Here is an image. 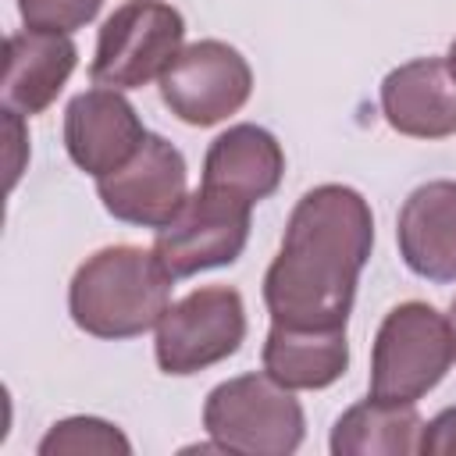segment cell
Segmentation results:
<instances>
[{
    "label": "cell",
    "instance_id": "obj_1",
    "mask_svg": "<svg viewBox=\"0 0 456 456\" xmlns=\"http://www.w3.org/2000/svg\"><path fill=\"white\" fill-rule=\"evenodd\" d=\"M374 246L367 200L338 182L310 189L289 214L281 249L264 274L274 324L346 328L356 281Z\"/></svg>",
    "mask_w": 456,
    "mask_h": 456
},
{
    "label": "cell",
    "instance_id": "obj_2",
    "mask_svg": "<svg viewBox=\"0 0 456 456\" xmlns=\"http://www.w3.org/2000/svg\"><path fill=\"white\" fill-rule=\"evenodd\" d=\"M175 278L153 249L107 246L86 256L68 285L71 321L96 338H135L171 306Z\"/></svg>",
    "mask_w": 456,
    "mask_h": 456
},
{
    "label": "cell",
    "instance_id": "obj_3",
    "mask_svg": "<svg viewBox=\"0 0 456 456\" xmlns=\"http://www.w3.org/2000/svg\"><path fill=\"white\" fill-rule=\"evenodd\" d=\"M203 428L214 449L249 456H289L299 449L306 420L292 388L264 374H239L210 388Z\"/></svg>",
    "mask_w": 456,
    "mask_h": 456
},
{
    "label": "cell",
    "instance_id": "obj_4",
    "mask_svg": "<svg viewBox=\"0 0 456 456\" xmlns=\"http://www.w3.org/2000/svg\"><path fill=\"white\" fill-rule=\"evenodd\" d=\"M449 321L420 303H399L385 314L370 349V395L385 403H417L452 367Z\"/></svg>",
    "mask_w": 456,
    "mask_h": 456
},
{
    "label": "cell",
    "instance_id": "obj_5",
    "mask_svg": "<svg viewBox=\"0 0 456 456\" xmlns=\"http://www.w3.org/2000/svg\"><path fill=\"white\" fill-rule=\"evenodd\" d=\"M182 39L185 21L171 4L128 0L103 21L89 78L107 89H139L171 68L182 53Z\"/></svg>",
    "mask_w": 456,
    "mask_h": 456
},
{
    "label": "cell",
    "instance_id": "obj_6",
    "mask_svg": "<svg viewBox=\"0 0 456 456\" xmlns=\"http://www.w3.org/2000/svg\"><path fill=\"white\" fill-rule=\"evenodd\" d=\"M242 338H246L242 296L228 285H203L164 310V317L157 321L153 353L164 374L185 378L239 353Z\"/></svg>",
    "mask_w": 456,
    "mask_h": 456
},
{
    "label": "cell",
    "instance_id": "obj_7",
    "mask_svg": "<svg viewBox=\"0 0 456 456\" xmlns=\"http://www.w3.org/2000/svg\"><path fill=\"white\" fill-rule=\"evenodd\" d=\"M249 210L253 207L200 185L185 207L157 232L153 253L175 281L235 264L249 239Z\"/></svg>",
    "mask_w": 456,
    "mask_h": 456
},
{
    "label": "cell",
    "instance_id": "obj_8",
    "mask_svg": "<svg viewBox=\"0 0 456 456\" xmlns=\"http://www.w3.org/2000/svg\"><path fill=\"white\" fill-rule=\"evenodd\" d=\"M157 82L164 107L178 121L196 128L224 121L253 93V71L246 57L221 39H200L182 46V53Z\"/></svg>",
    "mask_w": 456,
    "mask_h": 456
},
{
    "label": "cell",
    "instance_id": "obj_9",
    "mask_svg": "<svg viewBox=\"0 0 456 456\" xmlns=\"http://www.w3.org/2000/svg\"><path fill=\"white\" fill-rule=\"evenodd\" d=\"M96 192L114 221L160 232L189 200L185 157L164 135H146L118 171L96 178Z\"/></svg>",
    "mask_w": 456,
    "mask_h": 456
},
{
    "label": "cell",
    "instance_id": "obj_10",
    "mask_svg": "<svg viewBox=\"0 0 456 456\" xmlns=\"http://www.w3.org/2000/svg\"><path fill=\"white\" fill-rule=\"evenodd\" d=\"M135 107L121 96V89H86L64 110V146L78 171L103 178L118 171L146 139Z\"/></svg>",
    "mask_w": 456,
    "mask_h": 456
},
{
    "label": "cell",
    "instance_id": "obj_11",
    "mask_svg": "<svg viewBox=\"0 0 456 456\" xmlns=\"http://www.w3.org/2000/svg\"><path fill=\"white\" fill-rule=\"evenodd\" d=\"M381 114L410 139L456 135V78L445 57H417L388 71L381 82Z\"/></svg>",
    "mask_w": 456,
    "mask_h": 456
},
{
    "label": "cell",
    "instance_id": "obj_12",
    "mask_svg": "<svg viewBox=\"0 0 456 456\" xmlns=\"http://www.w3.org/2000/svg\"><path fill=\"white\" fill-rule=\"evenodd\" d=\"M395 242L403 264L428 281H456V182L417 185L399 207Z\"/></svg>",
    "mask_w": 456,
    "mask_h": 456
},
{
    "label": "cell",
    "instance_id": "obj_13",
    "mask_svg": "<svg viewBox=\"0 0 456 456\" xmlns=\"http://www.w3.org/2000/svg\"><path fill=\"white\" fill-rule=\"evenodd\" d=\"M78 64V50L68 32L21 28L4 43V107L21 118L43 114Z\"/></svg>",
    "mask_w": 456,
    "mask_h": 456
},
{
    "label": "cell",
    "instance_id": "obj_14",
    "mask_svg": "<svg viewBox=\"0 0 456 456\" xmlns=\"http://www.w3.org/2000/svg\"><path fill=\"white\" fill-rule=\"evenodd\" d=\"M285 175L281 142L260 125H232L221 132L203 160V189L224 192L246 207L267 200Z\"/></svg>",
    "mask_w": 456,
    "mask_h": 456
},
{
    "label": "cell",
    "instance_id": "obj_15",
    "mask_svg": "<svg viewBox=\"0 0 456 456\" xmlns=\"http://www.w3.org/2000/svg\"><path fill=\"white\" fill-rule=\"evenodd\" d=\"M349 367L346 328L274 324L264 342V370L285 388H328Z\"/></svg>",
    "mask_w": 456,
    "mask_h": 456
},
{
    "label": "cell",
    "instance_id": "obj_16",
    "mask_svg": "<svg viewBox=\"0 0 456 456\" xmlns=\"http://www.w3.org/2000/svg\"><path fill=\"white\" fill-rule=\"evenodd\" d=\"M420 413L413 403H385L367 395L331 428L335 456H410L420 442Z\"/></svg>",
    "mask_w": 456,
    "mask_h": 456
},
{
    "label": "cell",
    "instance_id": "obj_17",
    "mask_svg": "<svg viewBox=\"0 0 456 456\" xmlns=\"http://www.w3.org/2000/svg\"><path fill=\"white\" fill-rule=\"evenodd\" d=\"M78 456V452H103V456H128L132 452V442L107 420L100 417H68V420H57L43 442H39V456Z\"/></svg>",
    "mask_w": 456,
    "mask_h": 456
},
{
    "label": "cell",
    "instance_id": "obj_18",
    "mask_svg": "<svg viewBox=\"0 0 456 456\" xmlns=\"http://www.w3.org/2000/svg\"><path fill=\"white\" fill-rule=\"evenodd\" d=\"M103 0H18V14L25 28L75 32L100 14Z\"/></svg>",
    "mask_w": 456,
    "mask_h": 456
},
{
    "label": "cell",
    "instance_id": "obj_19",
    "mask_svg": "<svg viewBox=\"0 0 456 456\" xmlns=\"http://www.w3.org/2000/svg\"><path fill=\"white\" fill-rule=\"evenodd\" d=\"M417 452L424 456H456V406H445L420 428Z\"/></svg>",
    "mask_w": 456,
    "mask_h": 456
},
{
    "label": "cell",
    "instance_id": "obj_20",
    "mask_svg": "<svg viewBox=\"0 0 456 456\" xmlns=\"http://www.w3.org/2000/svg\"><path fill=\"white\" fill-rule=\"evenodd\" d=\"M4 132H7V142H11V160H7V185L18 182L21 175V150H25V128H21V114L18 110H7L4 107Z\"/></svg>",
    "mask_w": 456,
    "mask_h": 456
},
{
    "label": "cell",
    "instance_id": "obj_21",
    "mask_svg": "<svg viewBox=\"0 0 456 456\" xmlns=\"http://www.w3.org/2000/svg\"><path fill=\"white\" fill-rule=\"evenodd\" d=\"M445 321H449V331H452V353H456V296H452V303H449Z\"/></svg>",
    "mask_w": 456,
    "mask_h": 456
},
{
    "label": "cell",
    "instance_id": "obj_22",
    "mask_svg": "<svg viewBox=\"0 0 456 456\" xmlns=\"http://www.w3.org/2000/svg\"><path fill=\"white\" fill-rule=\"evenodd\" d=\"M445 64H449V71H452V78H456V39H452V46H449V53H445Z\"/></svg>",
    "mask_w": 456,
    "mask_h": 456
}]
</instances>
